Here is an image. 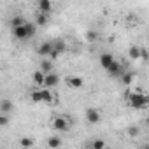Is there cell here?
<instances>
[{"mask_svg": "<svg viewBox=\"0 0 149 149\" xmlns=\"http://www.w3.org/2000/svg\"><path fill=\"white\" fill-rule=\"evenodd\" d=\"M126 102L132 109H146L149 105V97L142 91H132L126 93Z\"/></svg>", "mask_w": 149, "mask_h": 149, "instance_id": "cell-1", "label": "cell"}, {"mask_svg": "<svg viewBox=\"0 0 149 149\" xmlns=\"http://www.w3.org/2000/svg\"><path fill=\"white\" fill-rule=\"evenodd\" d=\"M37 32V26L33 23H25L23 26H18V28H13V35L18 39V40H26V39H32Z\"/></svg>", "mask_w": 149, "mask_h": 149, "instance_id": "cell-2", "label": "cell"}, {"mask_svg": "<svg viewBox=\"0 0 149 149\" xmlns=\"http://www.w3.org/2000/svg\"><path fill=\"white\" fill-rule=\"evenodd\" d=\"M70 126H72V123H70V119L65 118V116H54L53 121H51V128L56 130V132H68Z\"/></svg>", "mask_w": 149, "mask_h": 149, "instance_id": "cell-3", "label": "cell"}, {"mask_svg": "<svg viewBox=\"0 0 149 149\" xmlns=\"http://www.w3.org/2000/svg\"><path fill=\"white\" fill-rule=\"evenodd\" d=\"M65 83H67V86L72 88V90H79V88L84 86V79H83L81 76H68V77L65 79Z\"/></svg>", "mask_w": 149, "mask_h": 149, "instance_id": "cell-4", "label": "cell"}, {"mask_svg": "<svg viewBox=\"0 0 149 149\" xmlns=\"http://www.w3.org/2000/svg\"><path fill=\"white\" fill-rule=\"evenodd\" d=\"M84 116H86V121L88 123H91V125H97L98 121H100V111L98 109H95V107H88L86 109V112H84Z\"/></svg>", "mask_w": 149, "mask_h": 149, "instance_id": "cell-5", "label": "cell"}, {"mask_svg": "<svg viewBox=\"0 0 149 149\" xmlns=\"http://www.w3.org/2000/svg\"><path fill=\"white\" fill-rule=\"evenodd\" d=\"M58 83H60V77L56 76L54 72H51V74H47V76H44V86H42V88L51 90V88L58 86Z\"/></svg>", "mask_w": 149, "mask_h": 149, "instance_id": "cell-6", "label": "cell"}, {"mask_svg": "<svg viewBox=\"0 0 149 149\" xmlns=\"http://www.w3.org/2000/svg\"><path fill=\"white\" fill-rule=\"evenodd\" d=\"M107 72H109V76H112V77H121L123 76V63H119V61H112V65L107 68Z\"/></svg>", "mask_w": 149, "mask_h": 149, "instance_id": "cell-7", "label": "cell"}, {"mask_svg": "<svg viewBox=\"0 0 149 149\" xmlns=\"http://www.w3.org/2000/svg\"><path fill=\"white\" fill-rule=\"evenodd\" d=\"M51 49H53V40H46L37 47V54L39 56H49Z\"/></svg>", "mask_w": 149, "mask_h": 149, "instance_id": "cell-8", "label": "cell"}, {"mask_svg": "<svg viewBox=\"0 0 149 149\" xmlns=\"http://www.w3.org/2000/svg\"><path fill=\"white\" fill-rule=\"evenodd\" d=\"M13 109H14L13 100H9V98L0 100V114H6L7 116V112H13Z\"/></svg>", "mask_w": 149, "mask_h": 149, "instance_id": "cell-9", "label": "cell"}, {"mask_svg": "<svg viewBox=\"0 0 149 149\" xmlns=\"http://www.w3.org/2000/svg\"><path fill=\"white\" fill-rule=\"evenodd\" d=\"M37 9L40 14H49L51 9H53V4H51V0H40V2L37 4Z\"/></svg>", "mask_w": 149, "mask_h": 149, "instance_id": "cell-10", "label": "cell"}, {"mask_svg": "<svg viewBox=\"0 0 149 149\" xmlns=\"http://www.w3.org/2000/svg\"><path fill=\"white\" fill-rule=\"evenodd\" d=\"M112 61H114V54H111V53H104V54H100V65H102L105 70L112 65Z\"/></svg>", "mask_w": 149, "mask_h": 149, "instance_id": "cell-11", "label": "cell"}, {"mask_svg": "<svg viewBox=\"0 0 149 149\" xmlns=\"http://www.w3.org/2000/svg\"><path fill=\"white\" fill-rule=\"evenodd\" d=\"M44 76H47V74H51L53 72V61L49 60V58H46V60H42L40 61V68H39Z\"/></svg>", "mask_w": 149, "mask_h": 149, "instance_id": "cell-12", "label": "cell"}, {"mask_svg": "<svg viewBox=\"0 0 149 149\" xmlns=\"http://www.w3.org/2000/svg\"><path fill=\"white\" fill-rule=\"evenodd\" d=\"M40 98H42L44 104H51V102H54V95H53V91L47 90V88H42V90H40Z\"/></svg>", "mask_w": 149, "mask_h": 149, "instance_id": "cell-13", "label": "cell"}, {"mask_svg": "<svg viewBox=\"0 0 149 149\" xmlns=\"http://www.w3.org/2000/svg\"><path fill=\"white\" fill-rule=\"evenodd\" d=\"M61 144H63V140H61V137H58V135H51V137L47 139V147H49V149H58Z\"/></svg>", "mask_w": 149, "mask_h": 149, "instance_id": "cell-14", "label": "cell"}, {"mask_svg": "<svg viewBox=\"0 0 149 149\" xmlns=\"http://www.w3.org/2000/svg\"><path fill=\"white\" fill-rule=\"evenodd\" d=\"M133 77H135V72H123V76H121V83L125 84V86H130L132 84V81H133Z\"/></svg>", "mask_w": 149, "mask_h": 149, "instance_id": "cell-15", "label": "cell"}, {"mask_svg": "<svg viewBox=\"0 0 149 149\" xmlns=\"http://www.w3.org/2000/svg\"><path fill=\"white\" fill-rule=\"evenodd\" d=\"M32 79H33V83H35V86H44V74L40 72V70H35L33 72V76H32Z\"/></svg>", "mask_w": 149, "mask_h": 149, "instance_id": "cell-16", "label": "cell"}, {"mask_svg": "<svg viewBox=\"0 0 149 149\" xmlns=\"http://www.w3.org/2000/svg\"><path fill=\"white\" fill-rule=\"evenodd\" d=\"M33 144H35V140H33L32 137H21V139H19V146H21L23 149H30Z\"/></svg>", "mask_w": 149, "mask_h": 149, "instance_id": "cell-17", "label": "cell"}, {"mask_svg": "<svg viewBox=\"0 0 149 149\" xmlns=\"http://www.w3.org/2000/svg\"><path fill=\"white\" fill-rule=\"evenodd\" d=\"M26 23V19L23 18V16H14L13 19H11V28H18V26H23Z\"/></svg>", "mask_w": 149, "mask_h": 149, "instance_id": "cell-18", "label": "cell"}, {"mask_svg": "<svg viewBox=\"0 0 149 149\" xmlns=\"http://www.w3.org/2000/svg\"><path fill=\"white\" fill-rule=\"evenodd\" d=\"M128 56H130L132 60H139V58H140V47H139V46H132V47L128 49Z\"/></svg>", "mask_w": 149, "mask_h": 149, "instance_id": "cell-19", "label": "cell"}, {"mask_svg": "<svg viewBox=\"0 0 149 149\" xmlns=\"http://www.w3.org/2000/svg\"><path fill=\"white\" fill-rule=\"evenodd\" d=\"M46 23H47V14H40V13H39V14L35 16V23H33V25H35V26H44Z\"/></svg>", "mask_w": 149, "mask_h": 149, "instance_id": "cell-20", "label": "cell"}, {"mask_svg": "<svg viewBox=\"0 0 149 149\" xmlns=\"http://www.w3.org/2000/svg\"><path fill=\"white\" fill-rule=\"evenodd\" d=\"M53 49H56V51L61 54V53L67 49V46H65V42H63V40H53Z\"/></svg>", "mask_w": 149, "mask_h": 149, "instance_id": "cell-21", "label": "cell"}, {"mask_svg": "<svg viewBox=\"0 0 149 149\" xmlns=\"http://www.w3.org/2000/svg\"><path fill=\"white\" fill-rule=\"evenodd\" d=\"M91 149H105V140H102V139H93Z\"/></svg>", "mask_w": 149, "mask_h": 149, "instance_id": "cell-22", "label": "cell"}, {"mask_svg": "<svg viewBox=\"0 0 149 149\" xmlns=\"http://www.w3.org/2000/svg\"><path fill=\"white\" fill-rule=\"evenodd\" d=\"M7 125H9V116L0 114V128H4V126H7Z\"/></svg>", "mask_w": 149, "mask_h": 149, "instance_id": "cell-23", "label": "cell"}, {"mask_svg": "<svg viewBox=\"0 0 149 149\" xmlns=\"http://www.w3.org/2000/svg\"><path fill=\"white\" fill-rule=\"evenodd\" d=\"M58 56H60V53H58L56 49H51V53H49V60H51V61H54Z\"/></svg>", "mask_w": 149, "mask_h": 149, "instance_id": "cell-24", "label": "cell"}, {"mask_svg": "<svg viewBox=\"0 0 149 149\" xmlns=\"http://www.w3.org/2000/svg\"><path fill=\"white\" fill-rule=\"evenodd\" d=\"M128 135H132V137L139 135V128H128Z\"/></svg>", "mask_w": 149, "mask_h": 149, "instance_id": "cell-25", "label": "cell"}, {"mask_svg": "<svg viewBox=\"0 0 149 149\" xmlns=\"http://www.w3.org/2000/svg\"><path fill=\"white\" fill-rule=\"evenodd\" d=\"M140 60H147V51L140 47Z\"/></svg>", "mask_w": 149, "mask_h": 149, "instance_id": "cell-26", "label": "cell"}, {"mask_svg": "<svg viewBox=\"0 0 149 149\" xmlns=\"http://www.w3.org/2000/svg\"><path fill=\"white\" fill-rule=\"evenodd\" d=\"M88 39H97V33L95 32H88Z\"/></svg>", "mask_w": 149, "mask_h": 149, "instance_id": "cell-27", "label": "cell"}]
</instances>
